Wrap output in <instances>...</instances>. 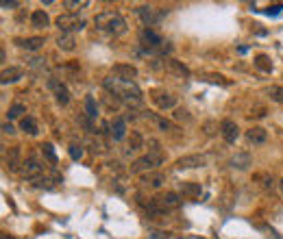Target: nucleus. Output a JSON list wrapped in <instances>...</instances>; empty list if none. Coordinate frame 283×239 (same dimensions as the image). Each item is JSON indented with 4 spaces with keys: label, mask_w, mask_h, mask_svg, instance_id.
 <instances>
[{
    "label": "nucleus",
    "mask_w": 283,
    "mask_h": 239,
    "mask_svg": "<svg viewBox=\"0 0 283 239\" xmlns=\"http://www.w3.org/2000/svg\"><path fill=\"white\" fill-rule=\"evenodd\" d=\"M48 90L55 92V100H57L61 107H66L68 102H70V92H68V87L63 85L61 81H57V78H48Z\"/></svg>",
    "instance_id": "10"
},
{
    "label": "nucleus",
    "mask_w": 283,
    "mask_h": 239,
    "mask_svg": "<svg viewBox=\"0 0 283 239\" xmlns=\"http://www.w3.org/2000/svg\"><path fill=\"white\" fill-rule=\"evenodd\" d=\"M164 183H166V176L161 172H151V174L142 176V185L148 187V189H159V187H164Z\"/></svg>",
    "instance_id": "17"
},
{
    "label": "nucleus",
    "mask_w": 283,
    "mask_h": 239,
    "mask_svg": "<svg viewBox=\"0 0 283 239\" xmlns=\"http://www.w3.org/2000/svg\"><path fill=\"white\" fill-rule=\"evenodd\" d=\"M29 65H31V68H35V70H39V72H44V70H46V59H39V57L31 59Z\"/></svg>",
    "instance_id": "34"
},
{
    "label": "nucleus",
    "mask_w": 283,
    "mask_h": 239,
    "mask_svg": "<svg viewBox=\"0 0 283 239\" xmlns=\"http://www.w3.org/2000/svg\"><path fill=\"white\" fill-rule=\"evenodd\" d=\"M250 115H253V118H264V115H266V109H264V107H257V109L250 111Z\"/></svg>",
    "instance_id": "37"
},
{
    "label": "nucleus",
    "mask_w": 283,
    "mask_h": 239,
    "mask_svg": "<svg viewBox=\"0 0 283 239\" xmlns=\"http://www.w3.org/2000/svg\"><path fill=\"white\" fill-rule=\"evenodd\" d=\"M111 74L122 78V81H133V78L137 76V68L131 63H115L113 68H111Z\"/></svg>",
    "instance_id": "11"
},
{
    "label": "nucleus",
    "mask_w": 283,
    "mask_h": 239,
    "mask_svg": "<svg viewBox=\"0 0 283 239\" xmlns=\"http://www.w3.org/2000/svg\"><path fill=\"white\" fill-rule=\"evenodd\" d=\"M41 152H44V157L46 159H48V161L50 163H53V165H55V163H57V154H55V148H53V144H48V142H46V144H41Z\"/></svg>",
    "instance_id": "31"
},
{
    "label": "nucleus",
    "mask_w": 283,
    "mask_h": 239,
    "mask_svg": "<svg viewBox=\"0 0 283 239\" xmlns=\"http://www.w3.org/2000/svg\"><path fill=\"white\" fill-rule=\"evenodd\" d=\"M142 144H144L142 133H137V130H131V137H129V146H127V154H133V152H137V150H142Z\"/></svg>",
    "instance_id": "23"
},
{
    "label": "nucleus",
    "mask_w": 283,
    "mask_h": 239,
    "mask_svg": "<svg viewBox=\"0 0 283 239\" xmlns=\"http://www.w3.org/2000/svg\"><path fill=\"white\" fill-rule=\"evenodd\" d=\"M109 129H111L109 130L111 137H113L115 142H122L124 135H127V118H113V122H111Z\"/></svg>",
    "instance_id": "18"
},
{
    "label": "nucleus",
    "mask_w": 283,
    "mask_h": 239,
    "mask_svg": "<svg viewBox=\"0 0 283 239\" xmlns=\"http://www.w3.org/2000/svg\"><path fill=\"white\" fill-rule=\"evenodd\" d=\"M85 115L90 120H96V115H98V105H96L94 96H85Z\"/></svg>",
    "instance_id": "26"
},
{
    "label": "nucleus",
    "mask_w": 283,
    "mask_h": 239,
    "mask_svg": "<svg viewBox=\"0 0 283 239\" xmlns=\"http://www.w3.org/2000/svg\"><path fill=\"white\" fill-rule=\"evenodd\" d=\"M152 102H155L159 109H174V107H177V98L168 92H155L152 93Z\"/></svg>",
    "instance_id": "15"
},
{
    "label": "nucleus",
    "mask_w": 283,
    "mask_h": 239,
    "mask_svg": "<svg viewBox=\"0 0 283 239\" xmlns=\"http://www.w3.org/2000/svg\"><path fill=\"white\" fill-rule=\"evenodd\" d=\"M103 85L111 96H115L120 102H124L129 109H137L142 105V90L135 85V81H122V78L109 74L103 81Z\"/></svg>",
    "instance_id": "1"
},
{
    "label": "nucleus",
    "mask_w": 283,
    "mask_h": 239,
    "mask_svg": "<svg viewBox=\"0 0 283 239\" xmlns=\"http://www.w3.org/2000/svg\"><path fill=\"white\" fill-rule=\"evenodd\" d=\"M44 37H26V39H16V44L20 46V48H24V50H29V53H35V50H39L41 46H44Z\"/></svg>",
    "instance_id": "19"
},
{
    "label": "nucleus",
    "mask_w": 283,
    "mask_h": 239,
    "mask_svg": "<svg viewBox=\"0 0 283 239\" xmlns=\"http://www.w3.org/2000/svg\"><path fill=\"white\" fill-rule=\"evenodd\" d=\"M281 191H283V181H281Z\"/></svg>",
    "instance_id": "42"
},
{
    "label": "nucleus",
    "mask_w": 283,
    "mask_h": 239,
    "mask_svg": "<svg viewBox=\"0 0 283 239\" xmlns=\"http://www.w3.org/2000/svg\"><path fill=\"white\" fill-rule=\"evenodd\" d=\"M68 152H70V157L74 159V161H78V159L83 157V146L81 144H72V146L68 148Z\"/></svg>",
    "instance_id": "33"
},
{
    "label": "nucleus",
    "mask_w": 283,
    "mask_h": 239,
    "mask_svg": "<svg viewBox=\"0 0 283 239\" xmlns=\"http://www.w3.org/2000/svg\"><path fill=\"white\" fill-rule=\"evenodd\" d=\"M20 174L24 176V179H29V181H35V179H39V176H44V167H41V163L37 161V157L31 154V157L22 163Z\"/></svg>",
    "instance_id": "6"
},
{
    "label": "nucleus",
    "mask_w": 283,
    "mask_h": 239,
    "mask_svg": "<svg viewBox=\"0 0 283 239\" xmlns=\"http://www.w3.org/2000/svg\"><path fill=\"white\" fill-rule=\"evenodd\" d=\"M220 135H222V139H225L226 144H235L238 142V137H240V126L235 124L233 120H222L220 122Z\"/></svg>",
    "instance_id": "9"
},
{
    "label": "nucleus",
    "mask_w": 283,
    "mask_h": 239,
    "mask_svg": "<svg viewBox=\"0 0 283 239\" xmlns=\"http://www.w3.org/2000/svg\"><path fill=\"white\" fill-rule=\"evenodd\" d=\"M255 65H257L262 72H268V74L272 72V63H270V59H268L266 55H257V57H255Z\"/></svg>",
    "instance_id": "29"
},
{
    "label": "nucleus",
    "mask_w": 283,
    "mask_h": 239,
    "mask_svg": "<svg viewBox=\"0 0 283 239\" xmlns=\"http://www.w3.org/2000/svg\"><path fill=\"white\" fill-rule=\"evenodd\" d=\"M22 113H26V105H22V102H16V105L9 107V120H18L22 118Z\"/></svg>",
    "instance_id": "28"
},
{
    "label": "nucleus",
    "mask_w": 283,
    "mask_h": 239,
    "mask_svg": "<svg viewBox=\"0 0 283 239\" xmlns=\"http://www.w3.org/2000/svg\"><path fill=\"white\" fill-rule=\"evenodd\" d=\"M0 239H13L11 235H7V233H2V237H0Z\"/></svg>",
    "instance_id": "41"
},
{
    "label": "nucleus",
    "mask_w": 283,
    "mask_h": 239,
    "mask_svg": "<svg viewBox=\"0 0 283 239\" xmlns=\"http://www.w3.org/2000/svg\"><path fill=\"white\" fill-rule=\"evenodd\" d=\"M20 130H24V133H29V135H37V133H39L35 118H31V115H24V118L20 120Z\"/></svg>",
    "instance_id": "24"
},
{
    "label": "nucleus",
    "mask_w": 283,
    "mask_h": 239,
    "mask_svg": "<svg viewBox=\"0 0 283 239\" xmlns=\"http://www.w3.org/2000/svg\"><path fill=\"white\" fill-rule=\"evenodd\" d=\"M55 24L59 26V31L61 33H70V35H74L76 31H83L85 29V18H81L78 13H61V16L55 20Z\"/></svg>",
    "instance_id": "4"
},
{
    "label": "nucleus",
    "mask_w": 283,
    "mask_h": 239,
    "mask_svg": "<svg viewBox=\"0 0 283 239\" xmlns=\"http://www.w3.org/2000/svg\"><path fill=\"white\" fill-rule=\"evenodd\" d=\"M48 24H50V18L46 11L37 9V11L31 13V26H33V29H46Z\"/></svg>",
    "instance_id": "21"
},
{
    "label": "nucleus",
    "mask_w": 283,
    "mask_h": 239,
    "mask_svg": "<svg viewBox=\"0 0 283 239\" xmlns=\"http://www.w3.org/2000/svg\"><path fill=\"white\" fill-rule=\"evenodd\" d=\"M164 161H166V157L159 152V150H151L148 154L135 159L129 170H131V174H151V172H155Z\"/></svg>",
    "instance_id": "3"
},
{
    "label": "nucleus",
    "mask_w": 283,
    "mask_h": 239,
    "mask_svg": "<svg viewBox=\"0 0 283 239\" xmlns=\"http://www.w3.org/2000/svg\"><path fill=\"white\" fill-rule=\"evenodd\" d=\"M94 24L98 31H105L109 35H124L127 33V20L118 11H103L94 18Z\"/></svg>",
    "instance_id": "2"
},
{
    "label": "nucleus",
    "mask_w": 283,
    "mask_h": 239,
    "mask_svg": "<svg viewBox=\"0 0 283 239\" xmlns=\"http://www.w3.org/2000/svg\"><path fill=\"white\" fill-rule=\"evenodd\" d=\"M135 13H137V18L142 20V24L148 26V29H151L152 24H157V22L166 16V11H159V9H155L152 4H142V7L135 9Z\"/></svg>",
    "instance_id": "5"
},
{
    "label": "nucleus",
    "mask_w": 283,
    "mask_h": 239,
    "mask_svg": "<svg viewBox=\"0 0 283 239\" xmlns=\"http://www.w3.org/2000/svg\"><path fill=\"white\" fill-rule=\"evenodd\" d=\"M203 129H205V135H209V137H211V135L216 133L218 126H216V122H205V124H203Z\"/></svg>",
    "instance_id": "35"
},
{
    "label": "nucleus",
    "mask_w": 283,
    "mask_h": 239,
    "mask_svg": "<svg viewBox=\"0 0 283 239\" xmlns=\"http://www.w3.org/2000/svg\"><path fill=\"white\" fill-rule=\"evenodd\" d=\"M166 70H168L172 76L177 78H189V68L183 65V61H177V59H166Z\"/></svg>",
    "instance_id": "13"
},
{
    "label": "nucleus",
    "mask_w": 283,
    "mask_h": 239,
    "mask_svg": "<svg viewBox=\"0 0 283 239\" xmlns=\"http://www.w3.org/2000/svg\"><path fill=\"white\" fill-rule=\"evenodd\" d=\"M229 165L233 167V170L244 172V170H248V167L253 165V157H250L248 152H235L233 157L229 159Z\"/></svg>",
    "instance_id": "14"
},
{
    "label": "nucleus",
    "mask_w": 283,
    "mask_h": 239,
    "mask_svg": "<svg viewBox=\"0 0 283 239\" xmlns=\"http://www.w3.org/2000/svg\"><path fill=\"white\" fill-rule=\"evenodd\" d=\"M57 46H59V50L70 53V50L76 48V39H74V35H70V33H61V35L57 37Z\"/></svg>",
    "instance_id": "22"
},
{
    "label": "nucleus",
    "mask_w": 283,
    "mask_h": 239,
    "mask_svg": "<svg viewBox=\"0 0 283 239\" xmlns=\"http://www.w3.org/2000/svg\"><path fill=\"white\" fill-rule=\"evenodd\" d=\"M63 7L70 9V13H76L78 9L90 7V0H63Z\"/></svg>",
    "instance_id": "27"
},
{
    "label": "nucleus",
    "mask_w": 283,
    "mask_h": 239,
    "mask_svg": "<svg viewBox=\"0 0 283 239\" xmlns=\"http://www.w3.org/2000/svg\"><path fill=\"white\" fill-rule=\"evenodd\" d=\"M157 202H159V207L168 213V211H172V209H179V204H181V198H179V194H174V191H166L164 196H157Z\"/></svg>",
    "instance_id": "12"
},
{
    "label": "nucleus",
    "mask_w": 283,
    "mask_h": 239,
    "mask_svg": "<svg viewBox=\"0 0 283 239\" xmlns=\"http://www.w3.org/2000/svg\"><path fill=\"white\" fill-rule=\"evenodd\" d=\"M174 118H177V120H185V122H189V113H188L185 109H177V111H174Z\"/></svg>",
    "instance_id": "36"
},
{
    "label": "nucleus",
    "mask_w": 283,
    "mask_h": 239,
    "mask_svg": "<svg viewBox=\"0 0 283 239\" xmlns=\"http://www.w3.org/2000/svg\"><path fill=\"white\" fill-rule=\"evenodd\" d=\"M181 191H183L185 196H189V198H198L203 187L198 185V183H181Z\"/></svg>",
    "instance_id": "25"
},
{
    "label": "nucleus",
    "mask_w": 283,
    "mask_h": 239,
    "mask_svg": "<svg viewBox=\"0 0 283 239\" xmlns=\"http://www.w3.org/2000/svg\"><path fill=\"white\" fill-rule=\"evenodd\" d=\"M22 76H24V70H22V68H16V65H11V68H4L2 70V85H9V83H18Z\"/></svg>",
    "instance_id": "20"
},
{
    "label": "nucleus",
    "mask_w": 283,
    "mask_h": 239,
    "mask_svg": "<svg viewBox=\"0 0 283 239\" xmlns=\"http://www.w3.org/2000/svg\"><path fill=\"white\" fill-rule=\"evenodd\" d=\"M268 96H270V100H275V102H283V85L268 87Z\"/></svg>",
    "instance_id": "32"
},
{
    "label": "nucleus",
    "mask_w": 283,
    "mask_h": 239,
    "mask_svg": "<svg viewBox=\"0 0 283 239\" xmlns=\"http://www.w3.org/2000/svg\"><path fill=\"white\" fill-rule=\"evenodd\" d=\"M268 139V130L262 129V126H253V129L246 130V142L253 144V146H262V144H266Z\"/></svg>",
    "instance_id": "16"
},
{
    "label": "nucleus",
    "mask_w": 283,
    "mask_h": 239,
    "mask_svg": "<svg viewBox=\"0 0 283 239\" xmlns=\"http://www.w3.org/2000/svg\"><path fill=\"white\" fill-rule=\"evenodd\" d=\"M281 9H283V4H275V7H270L266 13H268V16H270V13H272V16H275V13H279Z\"/></svg>",
    "instance_id": "40"
},
{
    "label": "nucleus",
    "mask_w": 283,
    "mask_h": 239,
    "mask_svg": "<svg viewBox=\"0 0 283 239\" xmlns=\"http://www.w3.org/2000/svg\"><path fill=\"white\" fill-rule=\"evenodd\" d=\"M2 133L11 135V133H16V129H13V124H9V122H4V124H2Z\"/></svg>",
    "instance_id": "39"
},
{
    "label": "nucleus",
    "mask_w": 283,
    "mask_h": 239,
    "mask_svg": "<svg viewBox=\"0 0 283 239\" xmlns=\"http://www.w3.org/2000/svg\"><path fill=\"white\" fill-rule=\"evenodd\" d=\"M174 165H177L179 170H194V167L207 165V157H205V154H185V157L177 159Z\"/></svg>",
    "instance_id": "7"
},
{
    "label": "nucleus",
    "mask_w": 283,
    "mask_h": 239,
    "mask_svg": "<svg viewBox=\"0 0 283 239\" xmlns=\"http://www.w3.org/2000/svg\"><path fill=\"white\" fill-rule=\"evenodd\" d=\"M13 7H20V2L18 0H4L2 2V9H13Z\"/></svg>",
    "instance_id": "38"
},
{
    "label": "nucleus",
    "mask_w": 283,
    "mask_h": 239,
    "mask_svg": "<svg viewBox=\"0 0 283 239\" xmlns=\"http://www.w3.org/2000/svg\"><path fill=\"white\" fill-rule=\"evenodd\" d=\"M148 118H151L152 122H155L157 126H159L161 130H172L174 129V124L170 120H166V118H159V115H155V113H148Z\"/></svg>",
    "instance_id": "30"
},
{
    "label": "nucleus",
    "mask_w": 283,
    "mask_h": 239,
    "mask_svg": "<svg viewBox=\"0 0 283 239\" xmlns=\"http://www.w3.org/2000/svg\"><path fill=\"white\" fill-rule=\"evenodd\" d=\"M22 148L20 146H11L9 152L4 154V165L9 172H20L22 170Z\"/></svg>",
    "instance_id": "8"
}]
</instances>
